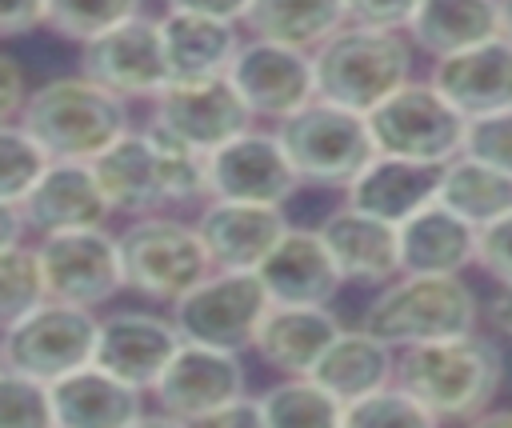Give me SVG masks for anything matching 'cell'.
I'll use <instances>...</instances> for the list:
<instances>
[{"label":"cell","mask_w":512,"mask_h":428,"mask_svg":"<svg viewBox=\"0 0 512 428\" xmlns=\"http://www.w3.org/2000/svg\"><path fill=\"white\" fill-rule=\"evenodd\" d=\"M396 380L432 412V420H480L504 384V352L480 332L412 344L400 348Z\"/></svg>","instance_id":"cell-1"},{"label":"cell","mask_w":512,"mask_h":428,"mask_svg":"<svg viewBox=\"0 0 512 428\" xmlns=\"http://www.w3.org/2000/svg\"><path fill=\"white\" fill-rule=\"evenodd\" d=\"M480 300L460 272H400L364 304L360 328L376 332L392 348L448 340L476 332Z\"/></svg>","instance_id":"cell-2"},{"label":"cell","mask_w":512,"mask_h":428,"mask_svg":"<svg viewBox=\"0 0 512 428\" xmlns=\"http://www.w3.org/2000/svg\"><path fill=\"white\" fill-rule=\"evenodd\" d=\"M20 124L52 152V160H96L132 128L128 100L84 72L52 76L32 88Z\"/></svg>","instance_id":"cell-3"},{"label":"cell","mask_w":512,"mask_h":428,"mask_svg":"<svg viewBox=\"0 0 512 428\" xmlns=\"http://www.w3.org/2000/svg\"><path fill=\"white\" fill-rule=\"evenodd\" d=\"M412 56L416 44L400 28L344 24L312 52L316 96L368 116L384 96L412 80Z\"/></svg>","instance_id":"cell-4"},{"label":"cell","mask_w":512,"mask_h":428,"mask_svg":"<svg viewBox=\"0 0 512 428\" xmlns=\"http://www.w3.org/2000/svg\"><path fill=\"white\" fill-rule=\"evenodd\" d=\"M276 136L296 176L320 188H348L380 156L368 116L320 96L276 120Z\"/></svg>","instance_id":"cell-5"},{"label":"cell","mask_w":512,"mask_h":428,"mask_svg":"<svg viewBox=\"0 0 512 428\" xmlns=\"http://www.w3.org/2000/svg\"><path fill=\"white\" fill-rule=\"evenodd\" d=\"M116 236H120L124 284L148 300L176 304L212 272V256L196 224H184L176 216H164V212L132 216L128 228Z\"/></svg>","instance_id":"cell-6"},{"label":"cell","mask_w":512,"mask_h":428,"mask_svg":"<svg viewBox=\"0 0 512 428\" xmlns=\"http://www.w3.org/2000/svg\"><path fill=\"white\" fill-rule=\"evenodd\" d=\"M368 124L380 152L436 168H444L464 152V132H468V116L432 80L400 84L368 112Z\"/></svg>","instance_id":"cell-7"},{"label":"cell","mask_w":512,"mask_h":428,"mask_svg":"<svg viewBox=\"0 0 512 428\" xmlns=\"http://www.w3.org/2000/svg\"><path fill=\"white\" fill-rule=\"evenodd\" d=\"M96 340H100V320L92 308L48 296L20 320L4 324L0 360H4V368L28 372V376L52 384V380L92 364Z\"/></svg>","instance_id":"cell-8"},{"label":"cell","mask_w":512,"mask_h":428,"mask_svg":"<svg viewBox=\"0 0 512 428\" xmlns=\"http://www.w3.org/2000/svg\"><path fill=\"white\" fill-rule=\"evenodd\" d=\"M268 304H272V296H268L260 272L212 268L192 292H184L172 304V320H176L180 336L192 344L244 352V348H252Z\"/></svg>","instance_id":"cell-9"},{"label":"cell","mask_w":512,"mask_h":428,"mask_svg":"<svg viewBox=\"0 0 512 428\" xmlns=\"http://www.w3.org/2000/svg\"><path fill=\"white\" fill-rule=\"evenodd\" d=\"M40 264L48 280V296L72 300L84 308L108 304L124 284V260H120V236L100 228H72V232H48L40 236Z\"/></svg>","instance_id":"cell-10"},{"label":"cell","mask_w":512,"mask_h":428,"mask_svg":"<svg viewBox=\"0 0 512 428\" xmlns=\"http://www.w3.org/2000/svg\"><path fill=\"white\" fill-rule=\"evenodd\" d=\"M80 72L124 100H152L172 80L160 20L136 12L132 20L80 44Z\"/></svg>","instance_id":"cell-11"},{"label":"cell","mask_w":512,"mask_h":428,"mask_svg":"<svg viewBox=\"0 0 512 428\" xmlns=\"http://www.w3.org/2000/svg\"><path fill=\"white\" fill-rule=\"evenodd\" d=\"M228 76L256 120L276 124L316 100V60L308 48L252 36L248 44H240Z\"/></svg>","instance_id":"cell-12"},{"label":"cell","mask_w":512,"mask_h":428,"mask_svg":"<svg viewBox=\"0 0 512 428\" xmlns=\"http://www.w3.org/2000/svg\"><path fill=\"white\" fill-rule=\"evenodd\" d=\"M244 396V364L240 352L212 348V344H192L184 340L164 376L152 388V400L164 420L180 424H204L216 408L228 400Z\"/></svg>","instance_id":"cell-13"},{"label":"cell","mask_w":512,"mask_h":428,"mask_svg":"<svg viewBox=\"0 0 512 428\" xmlns=\"http://www.w3.org/2000/svg\"><path fill=\"white\" fill-rule=\"evenodd\" d=\"M304 180L296 176L276 128H244L208 152V188L220 200H252V204H284Z\"/></svg>","instance_id":"cell-14"},{"label":"cell","mask_w":512,"mask_h":428,"mask_svg":"<svg viewBox=\"0 0 512 428\" xmlns=\"http://www.w3.org/2000/svg\"><path fill=\"white\" fill-rule=\"evenodd\" d=\"M168 132L192 140L196 148L212 152L224 140L252 128V112L244 96L236 92L232 76H208V80H168L152 96V116Z\"/></svg>","instance_id":"cell-15"},{"label":"cell","mask_w":512,"mask_h":428,"mask_svg":"<svg viewBox=\"0 0 512 428\" xmlns=\"http://www.w3.org/2000/svg\"><path fill=\"white\" fill-rule=\"evenodd\" d=\"M184 336L172 316L144 312V308H124L100 320V340H96V364L116 372L120 380L136 384L140 392H152L172 356L180 352Z\"/></svg>","instance_id":"cell-16"},{"label":"cell","mask_w":512,"mask_h":428,"mask_svg":"<svg viewBox=\"0 0 512 428\" xmlns=\"http://www.w3.org/2000/svg\"><path fill=\"white\" fill-rule=\"evenodd\" d=\"M196 232L212 256V268H240L256 272L272 244L288 232L280 204H252V200H220L212 196L200 216Z\"/></svg>","instance_id":"cell-17"},{"label":"cell","mask_w":512,"mask_h":428,"mask_svg":"<svg viewBox=\"0 0 512 428\" xmlns=\"http://www.w3.org/2000/svg\"><path fill=\"white\" fill-rule=\"evenodd\" d=\"M28 228L48 232H72V228H100L116 208L104 196L92 160H52L48 172L36 180V188L20 200Z\"/></svg>","instance_id":"cell-18"},{"label":"cell","mask_w":512,"mask_h":428,"mask_svg":"<svg viewBox=\"0 0 512 428\" xmlns=\"http://www.w3.org/2000/svg\"><path fill=\"white\" fill-rule=\"evenodd\" d=\"M320 236L336 260L340 276L352 284H388L392 276L404 272L400 224H392L384 216L344 204L320 220Z\"/></svg>","instance_id":"cell-19"},{"label":"cell","mask_w":512,"mask_h":428,"mask_svg":"<svg viewBox=\"0 0 512 428\" xmlns=\"http://www.w3.org/2000/svg\"><path fill=\"white\" fill-rule=\"evenodd\" d=\"M428 80L472 120L512 108V40L492 36L484 44L448 52L432 60Z\"/></svg>","instance_id":"cell-20"},{"label":"cell","mask_w":512,"mask_h":428,"mask_svg":"<svg viewBox=\"0 0 512 428\" xmlns=\"http://www.w3.org/2000/svg\"><path fill=\"white\" fill-rule=\"evenodd\" d=\"M256 272L268 296L284 304H328L344 284L320 228H292V224L272 244V252L260 260Z\"/></svg>","instance_id":"cell-21"},{"label":"cell","mask_w":512,"mask_h":428,"mask_svg":"<svg viewBox=\"0 0 512 428\" xmlns=\"http://www.w3.org/2000/svg\"><path fill=\"white\" fill-rule=\"evenodd\" d=\"M336 336H340V320L328 312V304L272 300L256 328L252 348L268 368L284 376H308Z\"/></svg>","instance_id":"cell-22"},{"label":"cell","mask_w":512,"mask_h":428,"mask_svg":"<svg viewBox=\"0 0 512 428\" xmlns=\"http://www.w3.org/2000/svg\"><path fill=\"white\" fill-rule=\"evenodd\" d=\"M144 392L116 372L100 368L96 360L52 380V408L60 428H120L144 420L140 412Z\"/></svg>","instance_id":"cell-23"},{"label":"cell","mask_w":512,"mask_h":428,"mask_svg":"<svg viewBox=\"0 0 512 428\" xmlns=\"http://www.w3.org/2000/svg\"><path fill=\"white\" fill-rule=\"evenodd\" d=\"M480 228L440 200H428L400 224L404 272H464L476 264Z\"/></svg>","instance_id":"cell-24"},{"label":"cell","mask_w":512,"mask_h":428,"mask_svg":"<svg viewBox=\"0 0 512 428\" xmlns=\"http://www.w3.org/2000/svg\"><path fill=\"white\" fill-rule=\"evenodd\" d=\"M92 172H96L104 196L112 200V208L124 216H148L168 204V192L160 180V160H156V148L144 128L140 132L128 128L120 140H112L92 160Z\"/></svg>","instance_id":"cell-25"},{"label":"cell","mask_w":512,"mask_h":428,"mask_svg":"<svg viewBox=\"0 0 512 428\" xmlns=\"http://www.w3.org/2000/svg\"><path fill=\"white\" fill-rule=\"evenodd\" d=\"M240 20H220V16H200V12H176L168 8L160 16L164 32V52L172 80H208V76H228L236 52H240Z\"/></svg>","instance_id":"cell-26"},{"label":"cell","mask_w":512,"mask_h":428,"mask_svg":"<svg viewBox=\"0 0 512 428\" xmlns=\"http://www.w3.org/2000/svg\"><path fill=\"white\" fill-rule=\"evenodd\" d=\"M436 188H440V168L436 164H420V160L380 152L348 184V204H356L372 216H384L392 224H404L412 212H420L428 200H436Z\"/></svg>","instance_id":"cell-27"},{"label":"cell","mask_w":512,"mask_h":428,"mask_svg":"<svg viewBox=\"0 0 512 428\" xmlns=\"http://www.w3.org/2000/svg\"><path fill=\"white\" fill-rule=\"evenodd\" d=\"M396 368H400L396 348L388 340H380L376 332L356 324V328H340V336L324 348L320 364L308 376H316L328 392H336L348 404L356 396H368V392L392 384Z\"/></svg>","instance_id":"cell-28"},{"label":"cell","mask_w":512,"mask_h":428,"mask_svg":"<svg viewBox=\"0 0 512 428\" xmlns=\"http://www.w3.org/2000/svg\"><path fill=\"white\" fill-rule=\"evenodd\" d=\"M408 36L424 56H448L492 36H504L500 0H420Z\"/></svg>","instance_id":"cell-29"},{"label":"cell","mask_w":512,"mask_h":428,"mask_svg":"<svg viewBox=\"0 0 512 428\" xmlns=\"http://www.w3.org/2000/svg\"><path fill=\"white\" fill-rule=\"evenodd\" d=\"M344 24H348L344 0H252L244 12V28L252 36L308 52H316Z\"/></svg>","instance_id":"cell-30"},{"label":"cell","mask_w":512,"mask_h":428,"mask_svg":"<svg viewBox=\"0 0 512 428\" xmlns=\"http://www.w3.org/2000/svg\"><path fill=\"white\" fill-rule=\"evenodd\" d=\"M436 200L448 204L452 212H460L464 220H472L476 228H484V224L500 220L504 212H512V172L460 152L456 160H448L440 168Z\"/></svg>","instance_id":"cell-31"},{"label":"cell","mask_w":512,"mask_h":428,"mask_svg":"<svg viewBox=\"0 0 512 428\" xmlns=\"http://www.w3.org/2000/svg\"><path fill=\"white\" fill-rule=\"evenodd\" d=\"M264 424L268 428H328L344 424V400L328 392L316 376H284L264 396Z\"/></svg>","instance_id":"cell-32"},{"label":"cell","mask_w":512,"mask_h":428,"mask_svg":"<svg viewBox=\"0 0 512 428\" xmlns=\"http://www.w3.org/2000/svg\"><path fill=\"white\" fill-rule=\"evenodd\" d=\"M152 148H156V160H160V180H164V192H168V204H188V200H212V188H208V152L196 148L192 140L168 132L164 124L148 120L144 124Z\"/></svg>","instance_id":"cell-33"},{"label":"cell","mask_w":512,"mask_h":428,"mask_svg":"<svg viewBox=\"0 0 512 428\" xmlns=\"http://www.w3.org/2000/svg\"><path fill=\"white\" fill-rule=\"evenodd\" d=\"M48 300V280L36 244H0V320L12 324Z\"/></svg>","instance_id":"cell-34"},{"label":"cell","mask_w":512,"mask_h":428,"mask_svg":"<svg viewBox=\"0 0 512 428\" xmlns=\"http://www.w3.org/2000/svg\"><path fill=\"white\" fill-rule=\"evenodd\" d=\"M48 164L52 152L20 120L0 124V204H20L48 172Z\"/></svg>","instance_id":"cell-35"},{"label":"cell","mask_w":512,"mask_h":428,"mask_svg":"<svg viewBox=\"0 0 512 428\" xmlns=\"http://www.w3.org/2000/svg\"><path fill=\"white\" fill-rule=\"evenodd\" d=\"M140 0H48V28L72 44H88L100 32L132 20Z\"/></svg>","instance_id":"cell-36"},{"label":"cell","mask_w":512,"mask_h":428,"mask_svg":"<svg viewBox=\"0 0 512 428\" xmlns=\"http://www.w3.org/2000/svg\"><path fill=\"white\" fill-rule=\"evenodd\" d=\"M344 424H356V428H392V424L424 428V424H436V420L400 380H392V384H384V388H376L368 396L348 400L344 404Z\"/></svg>","instance_id":"cell-37"},{"label":"cell","mask_w":512,"mask_h":428,"mask_svg":"<svg viewBox=\"0 0 512 428\" xmlns=\"http://www.w3.org/2000/svg\"><path fill=\"white\" fill-rule=\"evenodd\" d=\"M0 424L4 428H52L56 424L52 384L28 372L4 368L0 372Z\"/></svg>","instance_id":"cell-38"},{"label":"cell","mask_w":512,"mask_h":428,"mask_svg":"<svg viewBox=\"0 0 512 428\" xmlns=\"http://www.w3.org/2000/svg\"><path fill=\"white\" fill-rule=\"evenodd\" d=\"M464 152L512 172V108H500V112H488V116H472L468 132H464Z\"/></svg>","instance_id":"cell-39"},{"label":"cell","mask_w":512,"mask_h":428,"mask_svg":"<svg viewBox=\"0 0 512 428\" xmlns=\"http://www.w3.org/2000/svg\"><path fill=\"white\" fill-rule=\"evenodd\" d=\"M476 264H480L496 284H512V212H504L500 220H492V224L480 228Z\"/></svg>","instance_id":"cell-40"},{"label":"cell","mask_w":512,"mask_h":428,"mask_svg":"<svg viewBox=\"0 0 512 428\" xmlns=\"http://www.w3.org/2000/svg\"><path fill=\"white\" fill-rule=\"evenodd\" d=\"M420 0H344L348 24H372V28H400L408 32Z\"/></svg>","instance_id":"cell-41"},{"label":"cell","mask_w":512,"mask_h":428,"mask_svg":"<svg viewBox=\"0 0 512 428\" xmlns=\"http://www.w3.org/2000/svg\"><path fill=\"white\" fill-rule=\"evenodd\" d=\"M48 20V0H0V36H24Z\"/></svg>","instance_id":"cell-42"},{"label":"cell","mask_w":512,"mask_h":428,"mask_svg":"<svg viewBox=\"0 0 512 428\" xmlns=\"http://www.w3.org/2000/svg\"><path fill=\"white\" fill-rule=\"evenodd\" d=\"M204 424H220V428H268L264 424V404H260V396H236V400H228L224 408H216Z\"/></svg>","instance_id":"cell-43"},{"label":"cell","mask_w":512,"mask_h":428,"mask_svg":"<svg viewBox=\"0 0 512 428\" xmlns=\"http://www.w3.org/2000/svg\"><path fill=\"white\" fill-rule=\"evenodd\" d=\"M0 84H4L0 120H20V112H24V104H28V92H24V68L16 64V56H4V60H0Z\"/></svg>","instance_id":"cell-44"},{"label":"cell","mask_w":512,"mask_h":428,"mask_svg":"<svg viewBox=\"0 0 512 428\" xmlns=\"http://www.w3.org/2000/svg\"><path fill=\"white\" fill-rule=\"evenodd\" d=\"M248 4H252V0H164V8H176V12H200V16L240 20V24H244Z\"/></svg>","instance_id":"cell-45"},{"label":"cell","mask_w":512,"mask_h":428,"mask_svg":"<svg viewBox=\"0 0 512 428\" xmlns=\"http://www.w3.org/2000/svg\"><path fill=\"white\" fill-rule=\"evenodd\" d=\"M484 320H488L492 332L512 340V284H500V292L484 304Z\"/></svg>","instance_id":"cell-46"},{"label":"cell","mask_w":512,"mask_h":428,"mask_svg":"<svg viewBox=\"0 0 512 428\" xmlns=\"http://www.w3.org/2000/svg\"><path fill=\"white\" fill-rule=\"evenodd\" d=\"M476 424H512V412H492V408H488Z\"/></svg>","instance_id":"cell-47"},{"label":"cell","mask_w":512,"mask_h":428,"mask_svg":"<svg viewBox=\"0 0 512 428\" xmlns=\"http://www.w3.org/2000/svg\"><path fill=\"white\" fill-rule=\"evenodd\" d=\"M500 12H504V36L512 40V0H500Z\"/></svg>","instance_id":"cell-48"}]
</instances>
